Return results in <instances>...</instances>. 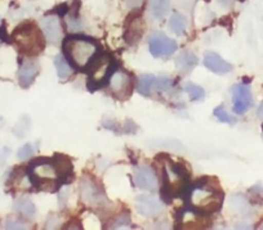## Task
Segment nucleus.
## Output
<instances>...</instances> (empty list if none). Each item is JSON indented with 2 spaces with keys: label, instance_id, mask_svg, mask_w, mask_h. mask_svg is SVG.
Returning <instances> with one entry per match:
<instances>
[{
  "label": "nucleus",
  "instance_id": "obj_1",
  "mask_svg": "<svg viewBox=\"0 0 263 230\" xmlns=\"http://www.w3.org/2000/svg\"><path fill=\"white\" fill-rule=\"evenodd\" d=\"M63 52L74 69L84 70L98 53V44L83 37H70L63 40Z\"/></svg>",
  "mask_w": 263,
  "mask_h": 230
},
{
  "label": "nucleus",
  "instance_id": "obj_2",
  "mask_svg": "<svg viewBox=\"0 0 263 230\" xmlns=\"http://www.w3.org/2000/svg\"><path fill=\"white\" fill-rule=\"evenodd\" d=\"M13 39L20 49L29 56H36L44 49L45 42L40 30L34 24H24L13 32Z\"/></svg>",
  "mask_w": 263,
  "mask_h": 230
},
{
  "label": "nucleus",
  "instance_id": "obj_3",
  "mask_svg": "<svg viewBox=\"0 0 263 230\" xmlns=\"http://www.w3.org/2000/svg\"><path fill=\"white\" fill-rule=\"evenodd\" d=\"M189 198L194 211L199 215L214 214L221 208L222 196L206 185L195 186L189 193Z\"/></svg>",
  "mask_w": 263,
  "mask_h": 230
},
{
  "label": "nucleus",
  "instance_id": "obj_4",
  "mask_svg": "<svg viewBox=\"0 0 263 230\" xmlns=\"http://www.w3.org/2000/svg\"><path fill=\"white\" fill-rule=\"evenodd\" d=\"M29 176L31 183L42 190L55 191L58 184L61 183L54 164L49 163V162L47 163L34 162V164L30 167Z\"/></svg>",
  "mask_w": 263,
  "mask_h": 230
},
{
  "label": "nucleus",
  "instance_id": "obj_5",
  "mask_svg": "<svg viewBox=\"0 0 263 230\" xmlns=\"http://www.w3.org/2000/svg\"><path fill=\"white\" fill-rule=\"evenodd\" d=\"M111 69H112V59L107 53L96 55L95 59L88 65V88L97 90L103 87L106 80L110 79Z\"/></svg>",
  "mask_w": 263,
  "mask_h": 230
},
{
  "label": "nucleus",
  "instance_id": "obj_6",
  "mask_svg": "<svg viewBox=\"0 0 263 230\" xmlns=\"http://www.w3.org/2000/svg\"><path fill=\"white\" fill-rule=\"evenodd\" d=\"M148 47L155 57H169L177 49V43L163 32H153L148 38Z\"/></svg>",
  "mask_w": 263,
  "mask_h": 230
},
{
  "label": "nucleus",
  "instance_id": "obj_7",
  "mask_svg": "<svg viewBox=\"0 0 263 230\" xmlns=\"http://www.w3.org/2000/svg\"><path fill=\"white\" fill-rule=\"evenodd\" d=\"M110 88L116 97L128 98L130 96L132 90H133V80L130 75L125 73L124 70H115L110 77Z\"/></svg>",
  "mask_w": 263,
  "mask_h": 230
},
{
  "label": "nucleus",
  "instance_id": "obj_8",
  "mask_svg": "<svg viewBox=\"0 0 263 230\" xmlns=\"http://www.w3.org/2000/svg\"><path fill=\"white\" fill-rule=\"evenodd\" d=\"M135 183L140 189L155 191L158 189V178L151 167L141 166L135 169Z\"/></svg>",
  "mask_w": 263,
  "mask_h": 230
},
{
  "label": "nucleus",
  "instance_id": "obj_9",
  "mask_svg": "<svg viewBox=\"0 0 263 230\" xmlns=\"http://www.w3.org/2000/svg\"><path fill=\"white\" fill-rule=\"evenodd\" d=\"M232 101H234L235 113L244 114L252 106V93H250L249 85H234V88H232Z\"/></svg>",
  "mask_w": 263,
  "mask_h": 230
},
{
  "label": "nucleus",
  "instance_id": "obj_10",
  "mask_svg": "<svg viewBox=\"0 0 263 230\" xmlns=\"http://www.w3.org/2000/svg\"><path fill=\"white\" fill-rule=\"evenodd\" d=\"M42 27L45 37L50 43L55 44L62 39V26L57 16H48L42 20Z\"/></svg>",
  "mask_w": 263,
  "mask_h": 230
},
{
  "label": "nucleus",
  "instance_id": "obj_11",
  "mask_svg": "<svg viewBox=\"0 0 263 230\" xmlns=\"http://www.w3.org/2000/svg\"><path fill=\"white\" fill-rule=\"evenodd\" d=\"M204 65H205L211 72L219 75L229 74L232 70V65L229 64L227 61H224L221 56L217 55V53L214 52H206L205 55H204Z\"/></svg>",
  "mask_w": 263,
  "mask_h": 230
},
{
  "label": "nucleus",
  "instance_id": "obj_12",
  "mask_svg": "<svg viewBox=\"0 0 263 230\" xmlns=\"http://www.w3.org/2000/svg\"><path fill=\"white\" fill-rule=\"evenodd\" d=\"M136 207H137V211L143 216H153V215L161 211L163 204L156 197L142 196L138 197L137 201H136Z\"/></svg>",
  "mask_w": 263,
  "mask_h": 230
},
{
  "label": "nucleus",
  "instance_id": "obj_13",
  "mask_svg": "<svg viewBox=\"0 0 263 230\" xmlns=\"http://www.w3.org/2000/svg\"><path fill=\"white\" fill-rule=\"evenodd\" d=\"M39 65L37 62L32 61V60H26V61L22 64L21 69H20V84L24 88H29L32 84V82L35 80V78L39 74Z\"/></svg>",
  "mask_w": 263,
  "mask_h": 230
},
{
  "label": "nucleus",
  "instance_id": "obj_14",
  "mask_svg": "<svg viewBox=\"0 0 263 230\" xmlns=\"http://www.w3.org/2000/svg\"><path fill=\"white\" fill-rule=\"evenodd\" d=\"M177 69L183 74H189L194 70V67L197 65V57L192 52H182L181 55L176 59Z\"/></svg>",
  "mask_w": 263,
  "mask_h": 230
},
{
  "label": "nucleus",
  "instance_id": "obj_15",
  "mask_svg": "<svg viewBox=\"0 0 263 230\" xmlns=\"http://www.w3.org/2000/svg\"><path fill=\"white\" fill-rule=\"evenodd\" d=\"M82 196L85 201L93 204L100 203L102 199H105V197H103V194L101 193L100 189H98L92 181H87V180L83 181L82 184Z\"/></svg>",
  "mask_w": 263,
  "mask_h": 230
},
{
  "label": "nucleus",
  "instance_id": "obj_16",
  "mask_svg": "<svg viewBox=\"0 0 263 230\" xmlns=\"http://www.w3.org/2000/svg\"><path fill=\"white\" fill-rule=\"evenodd\" d=\"M53 164H54L55 169H57L60 181L66 180V179L71 175L72 164L71 162H70L67 158H65V156H61V155L54 156V159H53Z\"/></svg>",
  "mask_w": 263,
  "mask_h": 230
},
{
  "label": "nucleus",
  "instance_id": "obj_17",
  "mask_svg": "<svg viewBox=\"0 0 263 230\" xmlns=\"http://www.w3.org/2000/svg\"><path fill=\"white\" fill-rule=\"evenodd\" d=\"M171 9L169 0H151L150 12L155 19H164Z\"/></svg>",
  "mask_w": 263,
  "mask_h": 230
},
{
  "label": "nucleus",
  "instance_id": "obj_18",
  "mask_svg": "<svg viewBox=\"0 0 263 230\" xmlns=\"http://www.w3.org/2000/svg\"><path fill=\"white\" fill-rule=\"evenodd\" d=\"M168 26L169 29H171V31L174 32L176 35L184 34V31H186L187 29L186 17L181 13H173L171 19H169Z\"/></svg>",
  "mask_w": 263,
  "mask_h": 230
},
{
  "label": "nucleus",
  "instance_id": "obj_19",
  "mask_svg": "<svg viewBox=\"0 0 263 230\" xmlns=\"http://www.w3.org/2000/svg\"><path fill=\"white\" fill-rule=\"evenodd\" d=\"M54 65L55 69H57V75L60 77V79L65 80L72 74V69H74V67L71 66V64L67 62V60H66L62 55L55 56Z\"/></svg>",
  "mask_w": 263,
  "mask_h": 230
},
{
  "label": "nucleus",
  "instance_id": "obj_20",
  "mask_svg": "<svg viewBox=\"0 0 263 230\" xmlns=\"http://www.w3.org/2000/svg\"><path fill=\"white\" fill-rule=\"evenodd\" d=\"M155 80L156 77L151 74H145L142 77H140V80H138L137 91L142 96H148L154 91V87H155Z\"/></svg>",
  "mask_w": 263,
  "mask_h": 230
},
{
  "label": "nucleus",
  "instance_id": "obj_21",
  "mask_svg": "<svg viewBox=\"0 0 263 230\" xmlns=\"http://www.w3.org/2000/svg\"><path fill=\"white\" fill-rule=\"evenodd\" d=\"M14 209L18 212L20 215L25 217H34L35 215V206L32 204V202L27 198H20L17 199L16 203H14Z\"/></svg>",
  "mask_w": 263,
  "mask_h": 230
},
{
  "label": "nucleus",
  "instance_id": "obj_22",
  "mask_svg": "<svg viewBox=\"0 0 263 230\" xmlns=\"http://www.w3.org/2000/svg\"><path fill=\"white\" fill-rule=\"evenodd\" d=\"M183 91L190 96V98H191L192 101L203 100L204 95H205V92H204L203 88L199 87V85H196V84H194V83H186V84L183 85Z\"/></svg>",
  "mask_w": 263,
  "mask_h": 230
},
{
  "label": "nucleus",
  "instance_id": "obj_23",
  "mask_svg": "<svg viewBox=\"0 0 263 230\" xmlns=\"http://www.w3.org/2000/svg\"><path fill=\"white\" fill-rule=\"evenodd\" d=\"M213 113H214V115H216V117L221 120V122L229 123V125H232V123L235 122L234 118H232L231 115H230V114L224 110V108H222V106H218V108L214 109Z\"/></svg>",
  "mask_w": 263,
  "mask_h": 230
},
{
  "label": "nucleus",
  "instance_id": "obj_24",
  "mask_svg": "<svg viewBox=\"0 0 263 230\" xmlns=\"http://www.w3.org/2000/svg\"><path fill=\"white\" fill-rule=\"evenodd\" d=\"M32 153H34L32 146L29 145V144H26V145H24L18 150V158L21 159V161H26V159H29L30 156L32 155Z\"/></svg>",
  "mask_w": 263,
  "mask_h": 230
},
{
  "label": "nucleus",
  "instance_id": "obj_25",
  "mask_svg": "<svg viewBox=\"0 0 263 230\" xmlns=\"http://www.w3.org/2000/svg\"><path fill=\"white\" fill-rule=\"evenodd\" d=\"M129 224H130V220H129V217L126 216V215H121V216L119 217L115 222H114L112 227L118 229V227H121V226H124V225H129Z\"/></svg>",
  "mask_w": 263,
  "mask_h": 230
},
{
  "label": "nucleus",
  "instance_id": "obj_26",
  "mask_svg": "<svg viewBox=\"0 0 263 230\" xmlns=\"http://www.w3.org/2000/svg\"><path fill=\"white\" fill-rule=\"evenodd\" d=\"M6 227H8V229H24L25 226L21 224V222H17V221H7Z\"/></svg>",
  "mask_w": 263,
  "mask_h": 230
},
{
  "label": "nucleus",
  "instance_id": "obj_27",
  "mask_svg": "<svg viewBox=\"0 0 263 230\" xmlns=\"http://www.w3.org/2000/svg\"><path fill=\"white\" fill-rule=\"evenodd\" d=\"M258 117H259L260 120H263V102L258 108Z\"/></svg>",
  "mask_w": 263,
  "mask_h": 230
},
{
  "label": "nucleus",
  "instance_id": "obj_28",
  "mask_svg": "<svg viewBox=\"0 0 263 230\" xmlns=\"http://www.w3.org/2000/svg\"><path fill=\"white\" fill-rule=\"evenodd\" d=\"M221 2H222V3H223V4H226V6H227V4H230V3H231L232 0H221Z\"/></svg>",
  "mask_w": 263,
  "mask_h": 230
}]
</instances>
